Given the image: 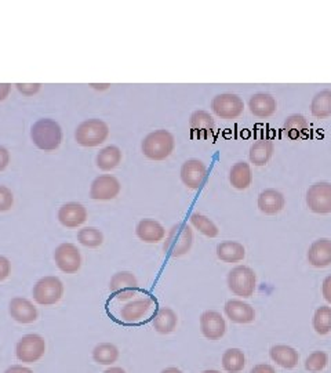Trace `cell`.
Segmentation results:
<instances>
[{"label": "cell", "instance_id": "cell-1", "mask_svg": "<svg viewBox=\"0 0 331 373\" xmlns=\"http://www.w3.org/2000/svg\"><path fill=\"white\" fill-rule=\"evenodd\" d=\"M31 139L36 148L40 151L51 152L59 148L64 140L61 126L50 118H42L36 121L31 128Z\"/></svg>", "mask_w": 331, "mask_h": 373}, {"label": "cell", "instance_id": "cell-2", "mask_svg": "<svg viewBox=\"0 0 331 373\" xmlns=\"http://www.w3.org/2000/svg\"><path fill=\"white\" fill-rule=\"evenodd\" d=\"M174 147V136L169 130L164 129H159L146 134L141 143V151L144 156L155 162L168 159L173 154Z\"/></svg>", "mask_w": 331, "mask_h": 373}, {"label": "cell", "instance_id": "cell-3", "mask_svg": "<svg viewBox=\"0 0 331 373\" xmlns=\"http://www.w3.org/2000/svg\"><path fill=\"white\" fill-rule=\"evenodd\" d=\"M229 291L241 299L252 298L257 288V275L253 268L247 265L233 267L226 278Z\"/></svg>", "mask_w": 331, "mask_h": 373}, {"label": "cell", "instance_id": "cell-4", "mask_svg": "<svg viewBox=\"0 0 331 373\" xmlns=\"http://www.w3.org/2000/svg\"><path fill=\"white\" fill-rule=\"evenodd\" d=\"M194 246V230L187 223L174 224L164 239L163 249L170 257H183Z\"/></svg>", "mask_w": 331, "mask_h": 373}, {"label": "cell", "instance_id": "cell-5", "mask_svg": "<svg viewBox=\"0 0 331 373\" xmlns=\"http://www.w3.org/2000/svg\"><path fill=\"white\" fill-rule=\"evenodd\" d=\"M109 136L108 125L101 119H88L75 130V140L80 147L94 148L105 143Z\"/></svg>", "mask_w": 331, "mask_h": 373}, {"label": "cell", "instance_id": "cell-6", "mask_svg": "<svg viewBox=\"0 0 331 373\" xmlns=\"http://www.w3.org/2000/svg\"><path fill=\"white\" fill-rule=\"evenodd\" d=\"M32 298L36 304L50 307L61 302L64 298V284L55 275H47L40 278L34 285Z\"/></svg>", "mask_w": 331, "mask_h": 373}, {"label": "cell", "instance_id": "cell-7", "mask_svg": "<svg viewBox=\"0 0 331 373\" xmlns=\"http://www.w3.org/2000/svg\"><path fill=\"white\" fill-rule=\"evenodd\" d=\"M46 352V340L38 333L24 335L16 344V357L20 362L31 365L39 362Z\"/></svg>", "mask_w": 331, "mask_h": 373}, {"label": "cell", "instance_id": "cell-8", "mask_svg": "<svg viewBox=\"0 0 331 373\" xmlns=\"http://www.w3.org/2000/svg\"><path fill=\"white\" fill-rule=\"evenodd\" d=\"M153 311H157V300L152 296L133 299L120 309V318L127 325H140Z\"/></svg>", "mask_w": 331, "mask_h": 373}, {"label": "cell", "instance_id": "cell-9", "mask_svg": "<svg viewBox=\"0 0 331 373\" xmlns=\"http://www.w3.org/2000/svg\"><path fill=\"white\" fill-rule=\"evenodd\" d=\"M305 202L312 213L330 215L331 213V182L319 181L312 184L305 194Z\"/></svg>", "mask_w": 331, "mask_h": 373}, {"label": "cell", "instance_id": "cell-10", "mask_svg": "<svg viewBox=\"0 0 331 373\" xmlns=\"http://www.w3.org/2000/svg\"><path fill=\"white\" fill-rule=\"evenodd\" d=\"M109 289L112 296L119 302H130L140 292L138 279L130 271H119L111 278Z\"/></svg>", "mask_w": 331, "mask_h": 373}, {"label": "cell", "instance_id": "cell-11", "mask_svg": "<svg viewBox=\"0 0 331 373\" xmlns=\"http://www.w3.org/2000/svg\"><path fill=\"white\" fill-rule=\"evenodd\" d=\"M54 261L57 268L64 274H76L83 264L79 248L70 242H64L55 248Z\"/></svg>", "mask_w": 331, "mask_h": 373}, {"label": "cell", "instance_id": "cell-12", "mask_svg": "<svg viewBox=\"0 0 331 373\" xmlns=\"http://www.w3.org/2000/svg\"><path fill=\"white\" fill-rule=\"evenodd\" d=\"M213 112L225 121L239 118L244 111L243 100L233 93H222L213 99L211 101Z\"/></svg>", "mask_w": 331, "mask_h": 373}, {"label": "cell", "instance_id": "cell-13", "mask_svg": "<svg viewBox=\"0 0 331 373\" xmlns=\"http://www.w3.org/2000/svg\"><path fill=\"white\" fill-rule=\"evenodd\" d=\"M181 181L189 190H200L204 185L209 170L200 159H188L181 166Z\"/></svg>", "mask_w": 331, "mask_h": 373}, {"label": "cell", "instance_id": "cell-14", "mask_svg": "<svg viewBox=\"0 0 331 373\" xmlns=\"http://www.w3.org/2000/svg\"><path fill=\"white\" fill-rule=\"evenodd\" d=\"M120 193V182L116 177L103 174L94 178L90 186V198L94 201H112Z\"/></svg>", "mask_w": 331, "mask_h": 373}, {"label": "cell", "instance_id": "cell-15", "mask_svg": "<svg viewBox=\"0 0 331 373\" xmlns=\"http://www.w3.org/2000/svg\"><path fill=\"white\" fill-rule=\"evenodd\" d=\"M200 332L211 341L221 340L226 333V321L221 313L214 310H207L200 315Z\"/></svg>", "mask_w": 331, "mask_h": 373}, {"label": "cell", "instance_id": "cell-16", "mask_svg": "<svg viewBox=\"0 0 331 373\" xmlns=\"http://www.w3.org/2000/svg\"><path fill=\"white\" fill-rule=\"evenodd\" d=\"M57 219L59 224L64 226L65 228L69 230L79 228L83 227V224L88 221V210L85 205H81L79 202H68L58 209Z\"/></svg>", "mask_w": 331, "mask_h": 373}, {"label": "cell", "instance_id": "cell-17", "mask_svg": "<svg viewBox=\"0 0 331 373\" xmlns=\"http://www.w3.org/2000/svg\"><path fill=\"white\" fill-rule=\"evenodd\" d=\"M225 315L229 321L239 324V325H247L252 324L256 320V310L252 304H248L239 299H230L224 306Z\"/></svg>", "mask_w": 331, "mask_h": 373}, {"label": "cell", "instance_id": "cell-18", "mask_svg": "<svg viewBox=\"0 0 331 373\" xmlns=\"http://www.w3.org/2000/svg\"><path fill=\"white\" fill-rule=\"evenodd\" d=\"M9 313L12 318L23 325H29L38 321L39 310L38 307L25 298H14L9 304Z\"/></svg>", "mask_w": 331, "mask_h": 373}, {"label": "cell", "instance_id": "cell-19", "mask_svg": "<svg viewBox=\"0 0 331 373\" xmlns=\"http://www.w3.org/2000/svg\"><path fill=\"white\" fill-rule=\"evenodd\" d=\"M306 258L315 268H326L331 265V239L320 238L313 241L306 252Z\"/></svg>", "mask_w": 331, "mask_h": 373}, {"label": "cell", "instance_id": "cell-20", "mask_svg": "<svg viewBox=\"0 0 331 373\" xmlns=\"http://www.w3.org/2000/svg\"><path fill=\"white\" fill-rule=\"evenodd\" d=\"M257 205L261 213L267 216H275L284 209L286 200L280 191L275 189H268L259 195Z\"/></svg>", "mask_w": 331, "mask_h": 373}, {"label": "cell", "instance_id": "cell-21", "mask_svg": "<svg viewBox=\"0 0 331 373\" xmlns=\"http://www.w3.org/2000/svg\"><path fill=\"white\" fill-rule=\"evenodd\" d=\"M135 235L145 243H159L166 238V228L156 220L142 219L135 227Z\"/></svg>", "mask_w": 331, "mask_h": 373}, {"label": "cell", "instance_id": "cell-22", "mask_svg": "<svg viewBox=\"0 0 331 373\" xmlns=\"http://www.w3.org/2000/svg\"><path fill=\"white\" fill-rule=\"evenodd\" d=\"M250 112L257 118H269L278 110V103L269 93H257L248 100Z\"/></svg>", "mask_w": 331, "mask_h": 373}, {"label": "cell", "instance_id": "cell-23", "mask_svg": "<svg viewBox=\"0 0 331 373\" xmlns=\"http://www.w3.org/2000/svg\"><path fill=\"white\" fill-rule=\"evenodd\" d=\"M229 182L235 190L244 191L253 182V171L250 163L244 160L236 162L229 170Z\"/></svg>", "mask_w": 331, "mask_h": 373}, {"label": "cell", "instance_id": "cell-24", "mask_svg": "<svg viewBox=\"0 0 331 373\" xmlns=\"http://www.w3.org/2000/svg\"><path fill=\"white\" fill-rule=\"evenodd\" d=\"M178 324V317L174 310L169 307L157 309L152 317V326L159 335H170L176 330Z\"/></svg>", "mask_w": 331, "mask_h": 373}, {"label": "cell", "instance_id": "cell-25", "mask_svg": "<svg viewBox=\"0 0 331 373\" xmlns=\"http://www.w3.org/2000/svg\"><path fill=\"white\" fill-rule=\"evenodd\" d=\"M269 357L276 365H279L283 369H294L300 362V354L298 351L287 344H276L271 347Z\"/></svg>", "mask_w": 331, "mask_h": 373}, {"label": "cell", "instance_id": "cell-26", "mask_svg": "<svg viewBox=\"0 0 331 373\" xmlns=\"http://www.w3.org/2000/svg\"><path fill=\"white\" fill-rule=\"evenodd\" d=\"M189 128L199 139H207L215 129V122L207 111H195L189 118Z\"/></svg>", "mask_w": 331, "mask_h": 373}, {"label": "cell", "instance_id": "cell-27", "mask_svg": "<svg viewBox=\"0 0 331 373\" xmlns=\"http://www.w3.org/2000/svg\"><path fill=\"white\" fill-rule=\"evenodd\" d=\"M275 152V145L271 140L268 139H261L257 140L252 147H250V152H248V158H250V162L254 166H265L272 155Z\"/></svg>", "mask_w": 331, "mask_h": 373}, {"label": "cell", "instance_id": "cell-28", "mask_svg": "<svg viewBox=\"0 0 331 373\" xmlns=\"http://www.w3.org/2000/svg\"><path fill=\"white\" fill-rule=\"evenodd\" d=\"M215 253L221 261L229 263V264L243 261L246 257L244 246L236 241H225L218 243Z\"/></svg>", "mask_w": 331, "mask_h": 373}, {"label": "cell", "instance_id": "cell-29", "mask_svg": "<svg viewBox=\"0 0 331 373\" xmlns=\"http://www.w3.org/2000/svg\"><path fill=\"white\" fill-rule=\"evenodd\" d=\"M120 162H122V151L116 145H107L101 148L96 158L97 167L103 171H111L116 169Z\"/></svg>", "mask_w": 331, "mask_h": 373}, {"label": "cell", "instance_id": "cell-30", "mask_svg": "<svg viewBox=\"0 0 331 373\" xmlns=\"http://www.w3.org/2000/svg\"><path fill=\"white\" fill-rule=\"evenodd\" d=\"M92 357L96 363L103 366H112L119 359V348L109 341L100 343L94 347Z\"/></svg>", "mask_w": 331, "mask_h": 373}, {"label": "cell", "instance_id": "cell-31", "mask_svg": "<svg viewBox=\"0 0 331 373\" xmlns=\"http://www.w3.org/2000/svg\"><path fill=\"white\" fill-rule=\"evenodd\" d=\"M310 114L315 118L324 119L331 117V90H321L310 101Z\"/></svg>", "mask_w": 331, "mask_h": 373}, {"label": "cell", "instance_id": "cell-32", "mask_svg": "<svg viewBox=\"0 0 331 373\" xmlns=\"http://www.w3.org/2000/svg\"><path fill=\"white\" fill-rule=\"evenodd\" d=\"M283 130L286 132V134L291 140H298V139L306 137V134L309 132V125H308V121L305 119L304 115L293 114L289 118H286L284 125H283Z\"/></svg>", "mask_w": 331, "mask_h": 373}, {"label": "cell", "instance_id": "cell-33", "mask_svg": "<svg viewBox=\"0 0 331 373\" xmlns=\"http://www.w3.org/2000/svg\"><path fill=\"white\" fill-rule=\"evenodd\" d=\"M221 363L228 373H240L246 366V355L240 348H228L221 358Z\"/></svg>", "mask_w": 331, "mask_h": 373}, {"label": "cell", "instance_id": "cell-34", "mask_svg": "<svg viewBox=\"0 0 331 373\" xmlns=\"http://www.w3.org/2000/svg\"><path fill=\"white\" fill-rule=\"evenodd\" d=\"M77 242L89 249H97L104 243V234L96 227H81L77 231Z\"/></svg>", "mask_w": 331, "mask_h": 373}, {"label": "cell", "instance_id": "cell-35", "mask_svg": "<svg viewBox=\"0 0 331 373\" xmlns=\"http://www.w3.org/2000/svg\"><path fill=\"white\" fill-rule=\"evenodd\" d=\"M189 221L195 230H198L202 235L207 238H217L220 234L217 224L202 213H192L189 217Z\"/></svg>", "mask_w": 331, "mask_h": 373}, {"label": "cell", "instance_id": "cell-36", "mask_svg": "<svg viewBox=\"0 0 331 373\" xmlns=\"http://www.w3.org/2000/svg\"><path fill=\"white\" fill-rule=\"evenodd\" d=\"M312 326L317 335H328L331 332V307L320 306L319 309H316L312 318Z\"/></svg>", "mask_w": 331, "mask_h": 373}, {"label": "cell", "instance_id": "cell-37", "mask_svg": "<svg viewBox=\"0 0 331 373\" xmlns=\"http://www.w3.org/2000/svg\"><path fill=\"white\" fill-rule=\"evenodd\" d=\"M328 365V354L324 351H313L309 354L304 362V366L310 373H319L324 370Z\"/></svg>", "mask_w": 331, "mask_h": 373}, {"label": "cell", "instance_id": "cell-38", "mask_svg": "<svg viewBox=\"0 0 331 373\" xmlns=\"http://www.w3.org/2000/svg\"><path fill=\"white\" fill-rule=\"evenodd\" d=\"M14 205V195L6 185H0V213L9 212Z\"/></svg>", "mask_w": 331, "mask_h": 373}, {"label": "cell", "instance_id": "cell-39", "mask_svg": "<svg viewBox=\"0 0 331 373\" xmlns=\"http://www.w3.org/2000/svg\"><path fill=\"white\" fill-rule=\"evenodd\" d=\"M17 90L25 97H31L38 95L42 88L40 83H17Z\"/></svg>", "mask_w": 331, "mask_h": 373}, {"label": "cell", "instance_id": "cell-40", "mask_svg": "<svg viewBox=\"0 0 331 373\" xmlns=\"http://www.w3.org/2000/svg\"><path fill=\"white\" fill-rule=\"evenodd\" d=\"M12 274V263L8 257L0 254V282L6 281Z\"/></svg>", "mask_w": 331, "mask_h": 373}, {"label": "cell", "instance_id": "cell-41", "mask_svg": "<svg viewBox=\"0 0 331 373\" xmlns=\"http://www.w3.org/2000/svg\"><path fill=\"white\" fill-rule=\"evenodd\" d=\"M321 295H323V299L331 304V275H327L324 279H323V284H321Z\"/></svg>", "mask_w": 331, "mask_h": 373}, {"label": "cell", "instance_id": "cell-42", "mask_svg": "<svg viewBox=\"0 0 331 373\" xmlns=\"http://www.w3.org/2000/svg\"><path fill=\"white\" fill-rule=\"evenodd\" d=\"M9 163H10V154H9L8 148L0 145V171L6 170Z\"/></svg>", "mask_w": 331, "mask_h": 373}, {"label": "cell", "instance_id": "cell-43", "mask_svg": "<svg viewBox=\"0 0 331 373\" xmlns=\"http://www.w3.org/2000/svg\"><path fill=\"white\" fill-rule=\"evenodd\" d=\"M250 373H276V370L269 363H259L250 370Z\"/></svg>", "mask_w": 331, "mask_h": 373}, {"label": "cell", "instance_id": "cell-44", "mask_svg": "<svg viewBox=\"0 0 331 373\" xmlns=\"http://www.w3.org/2000/svg\"><path fill=\"white\" fill-rule=\"evenodd\" d=\"M5 373H34V370L25 365H13L8 368Z\"/></svg>", "mask_w": 331, "mask_h": 373}, {"label": "cell", "instance_id": "cell-45", "mask_svg": "<svg viewBox=\"0 0 331 373\" xmlns=\"http://www.w3.org/2000/svg\"><path fill=\"white\" fill-rule=\"evenodd\" d=\"M12 91V84L10 83H0V103L5 101Z\"/></svg>", "mask_w": 331, "mask_h": 373}, {"label": "cell", "instance_id": "cell-46", "mask_svg": "<svg viewBox=\"0 0 331 373\" xmlns=\"http://www.w3.org/2000/svg\"><path fill=\"white\" fill-rule=\"evenodd\" d=\"M103 373H127V372L123 368H120V366H109Z\"/></svg>", "mask_w": 331, "mask_h": 373}, {"label": "cell", "instance_id": "cell-47", "mask_svg": "<svg viewBox=\"0 0 331 373\" xmlns=\"http://www.w3.org/2000/svg\"><path fill=\"white\" fill-rule=\"evenodd\" d=\"M90 86H92L94 90H101V91H104V90H108L111 84H109V83H101V84H100V83H92Z\"/></svg>", "mask_w": 331, "mask_h": 373}, {"label": "cell", "instance_id": "cell-48", "mask_svg": "<svg viewBox=\"0 0 331 373\" xmlns=\"http://www.w3.org/2000/svg\"><path fill=\"white\" fill-rule=\"evenodd\" d=\"M160 373H183V370L178 369V368H176V366H170V368L163 369Z\"/></svg>", "mask_w": 331, "mask_h": 373}, {"label": "cell", "instance_id": "cell-49", "mask_svg": "<svg viewBox=\"0 0 331 373\" xmlns=\"http://www.w3.org/2000/svg\"><path fill=\"white\" fill-rule=\"evenodd\" d=\"M202 373H221V372L217 370V369H206V370H203Z\"/></svg>", "mask_w": 331, "mask_h": 373}]
</instances>
